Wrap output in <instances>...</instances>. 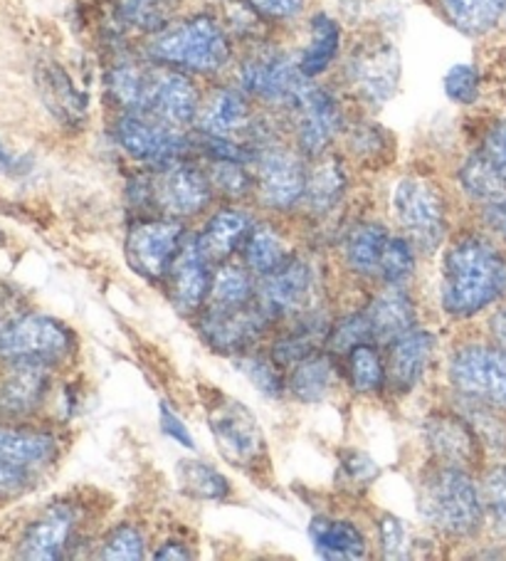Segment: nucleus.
<instances>
[{
	"label": "nucleus",
	"instance_id": "f257e3e1",
	"mask_svg": "<svg viewBox=\"0 0 506 561\" xmlns=\"http://www.w3.org/2000/svg\"><path fill=\"white\" fill-rule=\"evenodd\" d=\"M506 289V263L490 240L467 236L445 253L442 307L452 317H474Z\"/></svg>",
	"mask_w": 506,
	"mask_h": 561
},
{
	"label": "nucleus",
	"instance_id": "f03ea898",
	"mask_svg": "<svg viewBox=\"0 0 506 561\" xmlns=\"http://www.w3.org/2000/svg\"><path fill=\"white\" fill-rule=\"evenodd\" d=\"M149 55L156 65L191 75H216L232 57L230 35L216 18L193 15L173 21L153 35Z\"/></svg>",
	"mask_w": 506,
	"mask_h": 561
},
{
	"label": "nucleus",
	"instance_id": "7ed1b4c3",
	"mask_svg": "<svg viewBox=\"0 0 506 561\" xmlns=\"http://www.w3.org/2000/svg\"><path fill=\"white\" fill-rule=\"evenodd\" d=\"M417 510L427 525L450 537H472L484 522L482 490H476L467 470L442 462L423 478Z\"/></svg>",
	"mask_w": 506,
	"mask_h": 561
},
{
	"label": "nucleus",
	"instance_id": "20e7f679",
	"mask_svg": "<svg viewBox=\"0 0 506 561\" xmlns=\"http://www.w3.org/2000/svg\"><path fill=\"white\" fill-rule=\"evenodd\" d=\"M156 169L159 171L151 179L136 183V191H139V201L159 208L163 216H196L210 203L212 181L198 167L186 161H173Z\"/></svg>",
	"mask_w": 506,
	"mask_h": 561
},
{
	"label": "nucleus",
	"instance_id": "39448f33",
	"mask_svg": "<svg viewBox=\"0 0 506 561\" xmlns=\"http://www.w3.org/2000/svg\"><path fill=\"white\" fill-rule=\"evenodd\" d=\"M72 332L45 314H25L0 329V359L50 366L72 354Z\"/></svg>",
	"mask_w": 506,
	"mask_h": 561
},
{
	"label": "nucleus",
	"instance_id": "423d86ee",
	"mask_svg": "<svg viewBox=\"0 0 506 561\" xmlns=\"http://www.w3.org/2000/svg\"><path fill=\"white\" fill-rule=\"evenodd\" d=\"M208 423L220 456L230 466L242 470H255L260 466L267 450L265 435H262L260 421L252 415L245 403L216 393V401H212L208 411Z\"/></svg>",
	"mask_w": 506,
	"mask_h": 561
},
{
	"label": "nucleus",
	"instance_id": "0eeeda50",
	"mask_svg": "<svg viewBox=\"0 0 506 561\" xmlns=\"http://www.w3.org/2000/svg\"><path fill=\"white\" fill-rule=\"evenodd\" d=\"M450 381L467 399L506 409V350L486 344L462 346L450 362Z\"/></svg>",
	"mask_w": 506,
	"mask_h": 561
},
{
	"label": "nucleus",
	"instance_id": "6e6552de",
	"mask_svg": "<svg viewBox=\"0 0 506 561\" xmlns=\"http://www.w3.org/2000/svg\"><path fill=\"white\" fill-rule=\"evenodd\" d=\"M346 82L352 92L371 106L393 100L401 82V55L383 37L358 43L346 60Z\"/></svg>",
	"mask_w": 506,
	"mask_h": 561
},
{
	"label": "nucleus",
	"instance_id": "1a4fd4ad",
	"mask_svg": "<svg viewBox=\"0 0 506 561\" xmlns=\"http://www.w3.org/2000/svg\"><path fill=\"white\" fill-rule=\"evenodd\" d=\"M309 77L301 75L299 65L277 47H257L240 65V90L248 96L275 106H291Z\"/></svg>",
	"mask_w": 506,
	"mask_h": 561
},
{
	"label": "nucleus",
	"instance_id": "9d476101",
	"mask_svg": "<svg viewBox=\"0 0 506 561\" xmlns=\"http://www.w3.org/2000/svg\"><path fill=\"white\" fill-rule=\"evenodd\" d=\"M445 198L433 181L405 176L393 188V213L417 245L435 248L445 236Z\"/></svg>",
	"mask_w": 506,
	"mask_h": 561
},
{
	"label": "nucleus",
	"instance_id": "9b49d317",
	"mask_svg": "<svg viewBox=\"0 0 506 561\" xmlns=\"http://www.w3.org/2000/svg\"><path fill=\"white\" fill-rule=\"evenodd\" d=\"M114 139L131 159L151 163V167L181 161L188 151V139L181 129L151 114L124 112L114 124Z\"/></svg>",
	"mask_w": 506,
	"mask_h": 561
},
{
	"label": "nucleus",
	"instance_id": "f8f14e48",
	"mask_svg": "<svg viewBox=\"0 0 506 561\" xmlns=\"http://www.w3.org/2000/svg\"><path fill=\"white\" fill-rule=\"evenodd\" d=\"M297 144L307 157H321L344 129V110L324 87L307 82L289 106Z\"/></svg>",
	"mask_w": 506,
	"mask_h": 561
},
{
	"label": "nucleus",
	"instance_id": "ddd939ff",
	"mask_svg": "<svg viewBox=\"0 0 506 561\" xmlns=\"http://www.w3.org/2000/svg\"><path fill=\"white\" fill-rule=\"evenodd\" d=\"M269 322L272 319L257 302V297L250 305L238 307L210 302L206 314L200 317V334L210 344V350L220 354H245Z\"/></svg>",
	"mask_w": 506,
	"mask_h": 561
},
{
	"label": "nucleus",
	"instance_id": "4468645a",
	"mask_svg": "<svg viewBox=\"0 0 506 561\" xmlns=\"http://www.w3.org/2000/svg\"><path fill=\"white\" fill-rule=\"evenodd\" d=\"M255 161L257 191L269 208L289 210L299 201H304L307 169L299 153L279 147V144H267V147L257 149Z\"/></svg>",
	"mask_w": 506,
	"mask_h": 561
},
{
	"label": "nucleus",
	"instance_id": "2eb2a0df",
	"mask_svg": "<svg viewBox=\"0 0 506 561\" xmlns=\"http://www.w3.org/2000/svg\"><path fill=\"white\" fill-rule=\"evenodd\" d=\"M183 245V228L173 218L141 220L126 236V257L136 273L161 279L169 275L173 257Z\"/></svg>",
	"mask_w": 506,
	"mask_h": 561
},
{
	"label": "nucleus",
	"instance_id": "dca6fc26",
	"mask_svg": "<svg viewBox=\"0 0 506 561\" xmlns=\"http://www.w3.org/2000/svg\"><path fill=\"white\" fill-rule=\"evenodd\" d=\"M200 110V94L191 77L173 67H153L149 112L151 117H159L171 127H188L196 122Z\"/></svg>",
	"mask_w": 506,
	"mask_h": 561
},
{
	"label": "nucleus",
	"instance_id": "f3484780",
	"mask_svg": "<svg viewBox=\"0 0 506 561\" xmlns=\"http://www.w3.org/2000/svg\"><path fill=\"white\" fill-rule=\"evenodd\" d=\"M427 448L442 466L470 470L480 460V438L474 425L455 413H433L423 425Z\"/></svg>",
	"mask_w": 506,
	"mask_h": 561
},
{
	"label": "nucleus",
	"instance_id": "a211bd4d",
	"mask_svg": "<svg viewBox=\"0 0 506 561\" xmlns=\"http://www.w3.org/2000/svg\"><path fill=\"white\" fill-rule=\"evenodd\" d=\"M210 260L203 255L198 245V238H191L181 245V250L173 257V265L169 270L171 283V299L183 314L198 312L203 302L210 297Z\"/></svg>",
	"mask_w": 506,
	"mask_h": 561
},
{
	"label": "nucleus",
	"instance_id": "6ab92c4d",
	"mask_svg": "<svg viewBox=\"0 0 506 561\" xmlns=\"http://www.w3.org/2000/svg\"><path fill=\"white\" fill-rule=\"evenodd\" d=\"M311 267L297 257H289L275 273L262 277L257 302L269 314V319L299 312L311 297Z\"/></svg>",
	"mask_w": 506,
	"mask_h": 561
},
{
	"label": "nucleus",
	"instance_id": "aec40b11",
	"mask_svg": "<svg viewBox=\"0 0 506 561\" xmlns=\"http://www.w3.org/2000/svg\"><path fill=\"white\" fill-rule=\"evenodd\" d=\"M388 346L391 352L386 364V386L395 393L413 391L433 359L435 336L425 329H413Z\"/></svg>",
	"mask_w": 506,
	"mask_h": 561
},
{
	"label": "nucleus",
	"instance_id": "412c9836",
	"mask_svg": "<svg viewBox=\"0 0 506 561\" xmlns=\"http://www.w3.org/2000/svg\"><path fill=\"white\" fill-rule=\"evenodd\" d=\"M72 527L74 512L70 507H50L25 529L21 545H18V557L33 561L62 559L70 547Z\"/></svg>",
	"mask_w": 506,
	"mask_h": 561
},
{
	"label": "nucleus",
	"instance_id": "4be33fe9",
	"mask_svg": "<svg viewBox=\"0 0 506 561\" xmlns=\"http://www.w3.org/2000/svg\"><path fill=\"white\" fill-rule=\"evenodd\" d=\"M198 129L210 137L235 139L238 134L252 127V106L248 94L235 87H220L198 110Z\"/></svg>",
	"mask_w": 506,
	"mask_h": 561
},
{
	"label": "nucleus",
	"instance_id": "5701e85b",
	"mask_svg": "<svg viewBox=\"0 0 506 561\" xmlns=\"http://www.w3.org/2000/svg\"><path fill=\"white\" fill-rule=\"evenodd\" d=\"M50 389V374L43 364H13L0 379V413L21 419L35 413Z\"/></svg>",
	"mask_w": 506,
	"mask_h": 561
},
{
	"label": "nucleus",
	"instance_id": "b1692460",
	"mask_svg": "<svg viewBox=\"0 0 506 561\" xmlns=\"http://www.w3.org/2000/svg\"><path fill=\"white\" fill-rule=\"evenodd\" d=\"M364 312L368 317V324H371L373 342L378 344H393L415 329V307L411 297L393 285L378 295Z\"/></svg>",
	"mask_w": 506,
	"mask_h": 561
},
{
	"label": "nucleus",
	"instance_id": "393cba45",
	"mask_svg": "<svg viewBox=\"0 0 506 561\" xmlns=\"http://www.w3.org/2000/svg\"><path fill=\"white\" fill-rule=\"evenodd\" d=\"M37 90L47 110L62 124H80L87 117V100L60 65L43 62L37 70Z\"/></svg>",
	"mask_w": 506,
	"mask_h": 561
},
{
	"label": "nucleus",
	"instance_id": "a878e982",
	"mask_svg": "<svg viewBox=\"0 0 506 561\" xmlns=\"http://www.w3.org/2000/svg\"><path fill=\"white\" fill-rule=\"evenodd\" d=\"M252 228V220L248 213L228 208L216 213L208 220V226L203 228L198 236V245L212 265L228 263V257L235 253V250L245 243V238Z\"/></svg>",
	"mask_w": 506,
	"mask_h": 561
},
{
	"label": "nucleus",
	"instance_id": "bb28decb",
	"mask_svg": "<svg viewBox=\"0 0 506 561\" xmlns=\"http://www.w3.org/2000/svg\"><path fill=\"white\" fill-rule=\"evenodd\" d=\"M309 539L324 559H364L368 549L361 529L346 519L314 517L309 525Z\"/></svg>",
	"mask_w": 506,
	"mask_h": 561
},
{
	"label": "nucleus",
	"instance_id": "cd10ccee",
	"mask_svg": "<svg viewBox=\"0 0 506 561\" xmlns=\"http://www.w3.org/2000/svg\"><path fill=\"white\" fill-rule=\"evenodd\" d=\"M55 450L57 443L53 435L41 431L11 428V425L0 423V460L23 470H31L50 462Z\"/></svg>",
	"mask_w": 506,
	"mask_h": 561
},
{
	"label": "nucleus",
	"instance_id": "c85d7f7f",
	"mask_svg": "<svg viewBox=\"0 0 506 561\" xmlns=\"http://www.w3.org/2000/svg\"><path fill=\"white\" fill-rule=\"evenodd\" d=\"M455 31L470 37L492 33L506 18V0H437Z\"/></svg>",
	"mask_w": 506,
	"mask_h": 561
},
{
	"label": "nucleus",
	"instance_id": "c756f323",
	"mask_svg": "<svg viewBox=\"0 0 506 561\" xmlns=\"http://www.w3.org/2000/svg\"><path fill=\"white\" fill-rule=\"evenodd\" d=\"M319 161L307 171L304 203L317 213H329L342 203L348 188V176L342 159L317 157Z\"/></svg>",
	"mask_w": 506,
	"mask_h": 561
},
{
	"label": "nucleus",
	"instance_id": "7c9ffc66",
	"mask_svg": "<svg viewBox=\"0 0 506 561\" xmlns=\"http://www.w3.org/2000/svg\"><path fill=\"white\" fill-rule=\"evenodd\" d=\"M391 243V233L378 222H358L346 236L344 255L346 263L358 275H376L381 273V263L386 255V248Z\"/></svg>",
	"mask_w": 506,
	"mask_h": 561
},
{
	"label": "nucleus",
	"instance_id": "2f4dec72",
	"mask_svg": "<svg viewBox=\"0 0 506 561\" xmlns=\"http://www.w3.org/2000/svg\"><path fill=\"white\" fill-rule=\"evenodd\" d=\"M338 45H342V27L324 13L311 18L309 23V43L299 55V70L304 77H319L329 70V65L336 60Z\"/></svg>",
	"mask_w": 506,
	"mask_h": 561
},
{
	"label": "nucleus",
	"instance_id": "473e14b6",
	"mask_svg": "<svg viewBox=\"0 0 506 561\" xmlns=\"http://www.w3.org/2000/svg\"><path fill=\"white\" fill-rule=\"evenodd\" d=\"M151 77L153 67L139 62H119L110 72V94L124 112L146 114L149 112V94H151Z\"/></svg>",
	"mask_w": 506,
	"mask_h": 561
},
{
	"label": "nucleus",
	"instance_id": "72a5a7b5",
	"mask_svg": "<svg viewBox=\"0 0 506 561\" xmlns=\"http://www.w3.org/2000/svg\"><path fill=\"white\" fill-rule=\"evenodd\" d=\"M242 255H245L250 273L262 277L275 273L277 267L285 265L291 257L285 238L269 222H257V226L250 228L245 243H242Z\"/></svg>",
	"mask_w": 506,
	"mask_h": 561
},
{
	"label": "nucleus",
	"instance_id": "f704fd0d",
	"mask_svg": "<svg viewBox=\"0 0 506 561\" xmlns=\"http://www.w3.org/2000/svg\"><path fill=\"white\" fill-rule=\"evenodd\" d=\"M336 383V366L329 354H311L295 366L289 376V391L304 403H317L326 399Z\"/></svg>",
	"mask_w": 506,
	"mask_h": 561
},
{
	"label": "nucleus",
	"instance_id": "c9c22d12",
	"mask_svg": "<svg viewBox=\"0 0 506 561\" xmlns=\"http://www.w3.org/2000/svg\"><path fill=\"white\" fill-rule=\"evenodd\" d=\"M116 18L139 33L156 35L173 23L179 0H114Z\"/></svg>",
	"mask_w": 506,
	"mask_h": 561
},
{
	"label": "nucleus",
	"instance_id": "e433bc0d",
	"mask_svg": "<svg viewBox=\"0 0 506 561\" xmlns=\"http://www.w3.org/2000/svg\"><path fill=\"white\" fill-rule=\"evenodd\" d=\"M179 488L196 500L220 502L230 495L228 478L203 460H179Z\"/></svg>",
	"mask_w": 506,
	"mask_h": 561
},
{
	"label": "nucleus",
	"instance_id": "4c0bfd02",
	"mask_svg": "<svg viewBox=\"0 0 506 561\" xmlns=\"http://www.w3.org/2000/svg\"><path fill=\"white\" fill-rule=\"evenodd\" d=\"M460 181H462V188L470 193L472 198L482 201L484 206H490V203L506 196V179L496 171L494 163L486 159L482 151L464 161V167L460 171Z\"/></svg>",
	"mask_w": 506,
	"mask_h": 561
},
{
	"label": "nucleus",
	"instance_id": "58836bf2",
	"mask_svg": "<svg viewBox=\"0 0 506 561\" xmlns=\"http://www.w3.org/2000/svg\"><path fill=\"white\" fill-rule=\"evenodd\" d=\"M255 285H252V277L245 267L235 263H220L218 273L212 275L210 285V302L216 305H250L255 299Z\"/></svg>",
	"mask_w": 506,
	"mask_h": 561
},
{
	"label": "nucleus",
	"instance_id": "ea45409f",
	"mask_svg": "<svg viewBox=\"0 0 506 561\" xmlns=\"http://www.w3.org/2000/svg\"><path fill=\"white\" fill-rule=\"evenodd\" d=\"M348 371L358 393H378L386 386V364L373 344H358L348 352Z\"/></svg>",
	"mask_w": 506,
	"mask_h": 561
},
{
	"label": "nucleus",
	"instance_id": "a19ab883",
	"mask_svg": "<svg viewBox=\"0 0 506 561\" xmlns=\"http://www.w3.org/2000/svg\"><path fill=\"white\" fill-rule=\"evenodd\" d=\"M238 369L267 399H279L285 393V379H281L279 364L275 359H265V356L255 354L238 356Z\"/></svg>",
	"mask_w": 506,
	"mask_h": 561
},
{
	"label": "nucleus",
	"instance_id": "79ce46f5",
	"mask_svg": "<svg viewBox=\"0 0 506 561\" xmlns=\"http://www.w3.org/2000/svg\"><path fill=\"white\" fill-rule=\"evenodd\" d=\"M413 270H415L413 245L403 238L391 236V243H388V248H386L381 273H378V277H381L388 285L401 287L405 279H411Z\"/></svg>",
	"mask_w": 506,
	"mask_h": 561
},
{
	"label": "nucleus",
	"instance_id": "37998d69",
	"mask_svg": "<svg viewBox=\"0 0 506 561\" xmlns=\"http://www.w3.org/2000/svg\"><path fill=\"white\" fill-rule=\"evenodd\" d=\"M358 344H373L371 324H368L366 312H356L346 317L329 332V350L334 354L352 352Z\"/></svg>",
	"mask_w": 506,
	"mask_h": 561
},
{
	"label": "nucleus",
	"instance_id": "c03bdc74",
	"mask_svg": "<svg viewBox=\"0 0 506 561\" xmlns=\"http://www.w3.org/2000/svg\"><path fill=\"white\" fill-rule=\"evenodd\" d=\"M319 336L321 332L317 327H307L301 332H291L287 336L272 346V359H275L279 366H297L299 362H304L307 356L317 354L319 346Z\"/></svg>",
	"mask_w": 506,
	"mask_h": 561
},
{
	"label": "nucleus",
	"instance_id": "a18cd8bd",
	"mask_svg": "<svg viewBox=\"0 0 506 561\" xmlns=\"http://www.w3.org/2000/svg\"><path fill=\"white\" fill-rule=\"evenodd\" d=\"M482 502L484 515H490L494 529L506 537V466H496L486 472Z\"/></svg>",
	"mask_w": 506,
	"mask_h": 561
},
{
	"label": "nucleus",
	"instance_id": "49530a36",
	"mask_svg": "<svg viewBox=\"0 0 506 561\" xmlns=\"http://www.w3.org/2000/svg\"><path fill=\"white\" fill-rule=\"evenodd\" d=\"M445 94L457 104H474L482 94V75L474 65H452L445 75Z\"/></svg>",
	"mask_w": 506,
	"mask_h": 561
},
{
	"label": "nucleus",
	"instance_id": "de8ad7c7",
	"mask_svg": "<svg viewBox=\"0 0 506 561\" xmlns=\"http://www.w3.org/2000/svg\"><path fill=\"white\" fill-rule=\"evenodd\" d=\"M143 537L141 531L131 527V525H122L110 531V537L104 539L100 557L102 559H124V561H134V559H143Z\"/></svg>",
	"mask_w": 506,
	"mask_h": 561
},
{
	"label": "nucleus",
	"instance_id": "09e8293b",
	"mask_svg": "<svg viewBox=\"0 0 506 561\" xmlns=\"http://www.w3.org/2000/svg\"><path fill=\"white\" fill-rule=\"evenodd\" d=\"M210 181L212 188L222 191L230 198L245 196L252 186V179L248 176V171L242 169V161H216L212 163Z\"/></svg>",
	"mask_w": 506,
	"mask_h": 561
},
{
	"label": "nucleus",
	"instance_id": "8fccbe9b",
	"mask_svg": "<svg viewBox=\"0 0 506 561\" xmlns=\"http://www.w3.org/2000/svg\"><path fill=\"white\" fill-rule=\"evenodd\" d=\"M348 144H352V151L356 157L364 161L381 159L388 151L386 131L373 127V124H358V127L352 131V137H348Z\"/></svg>",
	"mask_w": 506,
	"mask_h": 561
},
{
	"label": "nucleus",
	"instance_id": "3c124183",
	"mask_svg": "<svg viewBox=\"0 0 506 561\" xmlns=\"http://www.w3.org/2000/svg\"><path fill=\"white\" fill-rule=\"evenodd\" d=\"M381 547L386 559H407L411 551V535H407L405 522L393 515L381 519Z\"/></svg>",
	"mask_w": 506,
	"mask_h": 561
},
{
	"label": "nucleus",
	"instance_id": "603ef678",
	"mask_svg": "<svg viewBox=\"0 0 506 561\" xmlns=\"http://www.w3.org/2000/svg\"><path fill=\"white\" fill-rule=\"evenodd\" d=\"M342 472L352 485L366 488L368 482L378 478V466L361 450H346L342 456Z\"/></svg>",
	"mask_w": 506,
	"mask_h": 561
},
{
	"label": "nucleus",
	"instance_id": "864d4df0",
	"mask_svg": "<svg viewBox=\"0 0 506 561\" xmlns=\"http://www.w3.org/2000/svg\"><path fill=\"white\" fill-rule=\"evenodd\" d=\"M248 3L267 21H291L307 8V0H248Z\"/></svg>",
	"mask_w": 506,
	"mask_h": 561
},
{
	"label": "nucleus",
	"instance_id": "5fc2aeb1",
	"mask_svg": "<svg viewBox=\"0 0 506 561\" xmlns=\"http://www.w3.org/2000/svg\"><path fill=\"white\" fill-rule=\"evenodd\" d=\"M482 153L494 163L496 171H499L502 176L506 179V119L496 122L494 127L486 131Z\"/></svg>",
	"mask_w": 506,
	"mask_h": 561
},
{
	"label": "nucleus",
	"instance_id": "6e6d98bb",
	"mask_svg": "<svg viewBox=\"0 0 506 561\" xmlns=\"http://www.w3.org/2000/svg\"><path fill=\"white\" fill-rule=\"evenodd\" d=\"M159 425H161V431L169 435V438H173L176 443H181L183 448H193V435H191V431L186 428V423H183L176 413H173L169 405L165 403H161V411H159Z\"/></svg>",
	"mask_w": 506,
	"mask_h": 561
},
{
	"label": "nucleus",
	"instance_id": "4d7b16f0",
	"mask_svg": "<svg viewBox=\"0 0 506 561\" xmlns=\"http://www.w3.org/2000/svg\"><path fill=\"white\" fill-rule=\"evenodd\" d=\"M27 488V470L0 460V497L21 495Z\"/></svg>",
	"mask_w": 506,
	"mask_h": 561
},
{
	"label": "nucleus",
	"instance_id": "13d9d810",
	"mask_svg": "<svg viewBox=\"0 0 506 561\" xmlns=\"http://www.w3.org/2000/svg\"><path fill=\"white\" fill-rule=\"evenodd\" d=\"M484 218H486V226H490L494 233L506 238V196L490 203V206L484 208Z\"/></svg>",
	"mask_w": 506,
	"mask_h": 561
},
{
	"label": "nucleus",
	"instance_id": "bf43d9fd",
	"mask_svg": "<svg viewBox=\"0 0 506 561\" xmlns=\"http://www.w3.org/2000/svg\"><path fill=\"white\" fill-rule=\"evenodd\" d=\"M159 561H171V559H191V551L181 541H165V545L153 554Z\"/></svg>",
	"mask_w": 506,
	"mask_h": 561
},
{
	"label": "nucleus",
	"instance_id": "052dcab7",
	"mask_svg": "<svg viewBox=\"0 0 506 561\" xmlns=\"http://www.w3.org/2000/svg\"><path fill=\"white\" fill-rule=\"evenodd\" d=\"M490 329H492V336L496 340V344H499L502 350H506V309H499V312L492 317Z\"/></svg>",
	"mask_w": 506,
	"mask_h": 561
},
{
	"label": "nucleus",
	"instance_id": "680f3d73",
	"mask_svg": "<svg viewBox=\"0 0 506 561\" xmlns=\"http://www.w3.org/2000/svg\"><path fill=\"white\" fill-rule=\"evenodd\" d=\"M0 169H5V171H18V169H21V159L11 157V153H8L3 147H0Z\"/></svg>",
	"mask_w": 506,
	"mask_h": 561
},
{
	"label": "nucleus",
	"instance_id": "e2e57ef3",
	"mask_svg": "<svg viewBox=\"0 0 506 561\" xmlns=\"http://www.w3.org/2000/svg\"><path fill=\"white\" fill-rule=\"evenodd\" d=\"M0 245H3V233H0Z\"/></svg>",
	"mask_w": 506,
	"mask_h": 561
}]
</instances>
